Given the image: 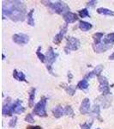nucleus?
I'll use <instances>...</instances> for the list:
<instances>
[{
  "mask_svg": "<svg viewBox=\"0 0 114 129\" xmlns=\"http://www.w3.org/2000/svg\"><path fill=\"white\" fill-rule=\"evenodd\" d=\"M43 5L49 8L51 10H52L54 13L59 15H65V13L70 11V7L65 2L58 1V2H51V1H41Z\"/></svg>",
  "mask_w": 114,
  "mask_h": 129,
  "instance_id": "nucleus-2",
  "label": "nucleus"
},
{
  "mask_svg": "<svg viewBox=\"0 0 114 129\" xmlns=\"http://www.w3.org/2000/svg\"><path fill=\"white\" fill-rule=\"evenodd\" d=\"M34 9H32L27 15V17H28V24L30 25V26H34V19L33 17V15H34Z\"/></svg>",
  "mask_w": 114,
  "mask_h": 129,
  "instance_id": "nucleus-24",
  "label": "nucleus"
},
{
  "mask_svg": "<svg viewBox=\"0 0 114 129\" xmlns=\"http://www.w3.org/2000/svg\"><path fill=\"white\" fill-rule=\"evenodd\" d=\"M46 103H47L46 97L45 96L41 97L40 101L34 105V108L33 109V114L37 116H40V117H46L47 113H46V109H45Z\"/></svg>",
  "mask_w": 114,
  "mask_h": 129,
  "instance_id": "nucleus-3",
  "label": "nucleus"
},
{
  "mask_svg": "<svg viewBox=\"0 0 114 129\" xmlns=\"http://www.w3.org/2000/svg\"><path fill=\"white\" fill-rule=\"evenodd\" d=\"M92 125H93V121L91 122H85L83 124H81V129H91L92 127Z\"/></svg>",
  "mask_w": 114,
  "mask_h": 129,
  "instance_id": "nucleus-29",
  "label": "nucleus"
},
{
  "mask_svg": "<svg viewBox=\"0 0 114 129\" xmlns=\"http://www.w3.org/2000/svg\"><path fill=\"white\" fill-rule=\"evenodd\" d=\"M103 70H104V66H103L102 64H99V66H97L93 71H91V72H88L87 75H85L84 79L88 80L92 78H94V77H99Z\"/></svg>",
  "mask_w": 114,
  "mask_h": 129,
  "instance_id": "nucleus-9",
  "label": "nucleus"
},
{
  "mask_svg": "<svg viewBox=\"0 0 114 129\" xmlns=\"http://www.w3.org/2000/svg\"><path fill=\"white\" fill-rule=\"evenodd\" d=\"M2 57H3V59H5V54L2 55Z\"/></svg>",
  "mask_w": 114,
  "mask_h": 129,
  "instance_id": "nucleus-36",
  "label": "nucleus"
},
{
  "mask_svg": "<svg viewBox=\"0 0 114 129\" xmlns=\"http://www.w3.org/2000/svg\"><path fill=\"white\" fill-rule=\"evenodd\" d=\"M88 86H89V84H88V80L84 79V78L82 80H81L77 84V85H76V87L80 89H86L88 88Z\"/></svg>",
  "mask_w": 114,
  "mask_h": 129,
  "instance_id": "nucleus-25",
  "label": "nucleus"
},
{
  "mask_svg": "<svg viewBox=\"0 0 114 129\" xmlns=\"http://www.w3.org/2000/svg\"><path fill=\"white\" fill-rule=\"evenodd\" d=\"M80 41L77 38L73 36L67 37V44L65 47V52L69 53L70 51H76L80 47Z\"/></svg>",
  "mask_w": 114,
  "mask_h": 129,
  "instance_id": "nucleus-5",
  "label": "nucleus"
},
{
  "mask_svg": "<svg viewBox=\"0 0 114 129\" xmlns=\"http://www.w3.org/2000/svg\"><path fill=\"white\" fill-rule=\"evenodd\" d=\"M111 47H112V45H107L103 42H101L100 44H98V45L93 44V49H94V51L97 53H105V52H106L107 50L111 48Z\"/></svg>",
  "mask_w": 114,
  "mask_h": 129,
  "instance_id": "nucleus-11",
  "label": "nucleus"
},
{
  "mask_svg": "<svg viewBox=\"0 0 114 129\" xmlns=\"http://www.w3.org/2000/svg\"><path fill=\"white\" fill-rule=\"evenodd\" d=\"M103 36H104V33H103V32H98V33H95V34H94V35H93V39H94V45L100 44Z\"/></svg>",
  "mask_w": 114,
  "mask_h": 129,
  "instance_id": "nucleus-21",
  "label": "nucleus"
},
{
  "mask_svg": "<svg viewBox=\"0 0 114 129\" xmlns=\"http://www.w3.org/2000/svg\"><path fill=\"white\" fill-rule=\"evenodd\" d=\"M25 121L27 122H29V123H34V119L33 117V114H28L25 117Z\"/></svg>",
  "mask_w": 114,
  "mask_h": 129,
  "instance_id": "nucleus-31",
  "label": "nucleus"
},
{
  "mask_svg": "<svg viewBox=\"0 0 114 129\" xmlns=\"http://www.w3.org/2000/svg\"><path fill=\"white\" fill-rule=\"evenodd\" d=\"M80 113L82 114H87L90 111V100L88 98H85L82 100L80 107Z\"/></svg>",
  "mask_w": 114,
  "mask_h": 129,
  "instance_id": "nucleus-13",
  "label": "nucleus"
},
{
  "mask_svg": "<svg viewBox=\"0 0 114 129\" xmlns=\"http://www.w3.org/2000/svg\"><path fill=\"white\" fill-rule=\"evenodd\" d=\"M22 102L20 99L16 100L12 104V111L13 114H22L25 111L24 107L22 104Z\"/></svg>",
  "mask_w": 114,
  "mask_h": 129,
  "instance_id": "nucleus-12",
  "label": "nucleus"
},
{
  "mask_svg": "<svg viewBox=\"0 0 114 129\" xmlns=\"http://www.w3.org/2000/svg\"><path fill=\"white\" fill-rule=\"evenodd\" d=\"M73 78V76H72V74H71V72H69V73H68V78H69V81L71 80V78Z\"/></svg>",
  "mask_w": 114,
  "mask_h": 129,
  "instance_id": "nucleus-34",
  "label": "nucleus"
},
{
  "mask_svg": "<svg viewBox=\"0 0 114 129\" xmlns=\"http://www.w3.org/2000/svg\"><path fill=\"white\" fill-rule=\"evenodd\" d=\"M103 43L107 45H111L114 43V33H111V34L106 35L103 39Z\"/></svg>",
  "mask_w": 114,
  "mask_h": 129,
  "instance_id": "nucleus-23",
  "label": "nucleus"
},
{
  "mask_svg": "<svg viewBox=\"0 0 114 129\" xmlns=\"http://www.w3.org/2000/svg\"><path fill=\"white\" fill-rule=\"evenodd\" d=\"M99 86V90L103 94V95H107L110 93V84L108 83L107 78L104 76H99L98 77Z\"/></svg>",
  "mask_w": 114,
  "mask_h": 129,
  "instance_id": "nucleus-6",
  "label": "nucleus"
},
{
  "mask_svg": "<svg viewBox=\"0 0 114 129\" xmlns=\"http://www.w3.org/2000/svg\"><path fill=\"white\" fill-rule=\"evenodd\" d=\"M67 30H68V24H65V26L61 28V30L59 31V34H57L54 36L53 41H52L53 43H55L56 45H59L60 43H61V41H63V39H64V37H65Z\"/></svg>",
  "mask_w": 114,
  "mask_h": 129,
  "instance_id": "nucleus-10",
  "label": "nucleus"
},
{
  "mask_svg": "<svg viewBox=\"0 0 114 129\" xmlns=\"http://www.w3.org/2000/svg\"><path fill=\"white\" fill-rule=\"evenodd\" d=\"M63 17H64V20L65 21V22L67 24L76 22V21H78V18H79L77 16V14L73 13V12H70V11L65 13V15L63 16Z\"/></svg>",
  "mask_w": 114,
  "mask_h": 129,
  "instance_id": "nucleus-14",
  "label": "nucleus"
},
{
  "mask_svg": "<svg viewBox=\"0 0 114 129\" xmlns=\"http://www.w3.org/2000/svg\"><path fill=\"white\" fill-rule=\"evenodd\" d=\"M27 129H42L40 126H28Z\"/></svg>",
  "mask_w": 114,
  "mask_h": 129,
  "instance_id": "nucleus-33",
  "label": "nucleus"
},
{
  "mask_svg": "<svg viewBox=\"0 0 114 129\" xmlns=\"http://www.w3.org/2000/svg\"><path fill=\"white\" fill-rule=\"evenodd\" d=\"M16 122H17V117H16V116H14V117L9 121V126L11 128L15 127L16 125Z\"/></svg>",
  "mask_w": 114,
  "mask_h": 129,
  "instance_id": "nucleus-30",
  "label": "nucleus"
},
{
  "mask_svg": "<svg viewBox=\"0 0 114 129\" xmlns=\"http://www.w3.org/2000/svg\"><path fill=\"white\" fill-rule=\"evenodd\" d=\"M97 4V1H94V0H92V1H88V6H89V7H92V6L95 5Z\"/></svg>",
  "mask_w": 114,
  "mask_h": 129,
  "instance_id": "nucleus-32",
  "label": "nucleus"
},
{
  "mask_svg": "<svg viewBox=\"0 0 114 129\" xmlns=\"http://www.w3.org/2000/svg\"><path fill=\"white\" fill-rule=\"evenodd\" d=\"M59 57V53H55L52 47H49L45 54V63H46V69L48 72L51 75H55L52 71V64Z\"/></svg>",
  "mask_w": 114,
  "mask_h": 129,
  "instance_id": "nucleus-4",
  "label": "nucleus"
},
{
  "mask_svg": "<svg viewBox=\"0 0 114 129\" xmlns=\"http://www.w3.org/2000/svg\"><path fill=\"white\" fill-rule=\"evenodd\" d=\"M97 12L100 15H104V16H114V11L111 10L106 8H98L97 9Z\"/></svg>",
  "mask_w": 114,
  "mask_h": 129,
  "instance_id": "nucleus-20",
  "label": "nucleus"
},
{
  "mask_svg": "<svg viewBox=\"0 0 114 129\" xmlns=\"http://www.w3.org/2000/svg\"><path fill=\"white\" fill-rule=\"evenodd\" d=\"M92 114L96 119H98L99 120V121H103L102 118L100 117V107H99V104H95L94 106L93 110H92Z\"/></svg>",
  "mask_w": 114,
  "mask_h": 129,
  "instance_id": "nucleus-18",
  "label": "nucleus"
},
{
  "mask_svg": "<svg viewBox=\"0 0 114 129\" xmlns=\"http://www.w3.org/2000/svg\"><path fill=\"white\" fill-rule=\"evenodd\" d=\"M40 49H41V47H39L38 49H37V52H36V55L38 57V59L40 60L41 63H45V55L43 54L42 53H40Z\"/></svg>",
  "mask_w": 114,
  "mask_h": 129,
  "instance_id": "nucleus-27",
  "label": "nucleus"
},
{
  "mask_svg": "<svg viewBox=\"0 0 114 129\" xmlns=\"http://www.w3.org/2000/svg\"><path fill=\"white\" fill-rule=\"evenodd\" d=\"M13 78L17 81H22V82H28L26 80V76L22 72H18L17 70L13 71Z\"/></svg>",
  "mask_w": 114,
  "mask_h": 129,
  "instance_id": "nucleus-16",
  "label": "nucleus"
},
{
  "mask_svg": "<svg viewBox=\"0 0 114 129\" xmlns=\"http://www.w3.org/2000/svg\"><path fill=\"white\" fill-rule=\"evenodd\" d=\"M97 129H99V128H97Z\"/></svg>",
  "mask_w": 114,
  "mask_h": 129,
  "instance_id": "nucleus-37",
  "label": "nucleus"
},
{
  "mask_svg": "<svg viewBox=\"0 0 114 129\" xmlns=\"http://www.w3.org/2000/svg\"><path fill=\"white\" fill-rule=\"evenodd\" d=\"M35 91H36V89H35V88H32L30 89L29 98H28V106H29L30 108H33V107H34V105Z\"/></svg>",
  "mask_w": 114,
  "mask_h": 129,
  "instance_id": "nucleus-22",
  "label": "nucleus"
},
{
  "mask_svg": "<svg viewBox=\"0 0 114 129\" xmlns=\"http://www.w3.org/2000/svg\"><path fill=\"white\" fill-rule=\"evenodd\" d=\"M65 115L70 116V117H74V110L71 108V106H65Z\"/></svg>",
  "mask_w": 114,
  "mask_h": 129,
  "instance_id": "nucleus-26",
  "label": "nucleus"
},
{
  "mask_svg": "<svg viewBox=\"0 0 114 129\" xmlns=\"http://www.w3.org/2000/svg\"><path fill=\"white\" fill-rule=\"evenodd\" d=\"M109 59L110 60H114V53L111 56H109Z\"/></svg>",
  "mask_w": 114,
  "mask_h": 129,
  "instance_id": "nucleus-35",
  "label": "nucleus"
},
{
  "mask_svg": "<svg viewBox=\"0 0 114 129\" xmlns=\"http://www.w3.org/2000/svg\"><path fill=\"white\" fill-rule=\"evenodd\" d=\"M12 104H13V103H12V101H11V98H10V97H7L3 104V109H2L3 115L11 116L12 114H13V111H12Z\"/></svg>",
  "mask_w": 114,
  "mask_h": 129,
  "instance_id": "nucleus-7",
  "label": "nucleus"
},
{
  "mask_svg": "<svg viewBox=\"0 0 114 129\" xmlns=\"http://www.w3.org/2000/svg\"><path fill=\"white\" fill-rule=\"evenodd\" d=\"M51 112H52L53 116L55 118H57V119H59L63 115H65V108H63L61 105H58L52 109Z\"/></svg>",
  "mask_w": 114,
  "mask_h": 129,
  "instance_id": "nucleus-15",
  "label": "nucleus"
},
{
  "mask_svg": "<svg viewBox=\"0 0 114 129\" xmlns=\"http://www.w3.org/2000/svg\"><path fill=\"white\" fill-rule=\"evenodd\" d=\"M92 28H93V25L91 23H89V22H85V21H81V22H79V28L82 31L86 32V31L90 30Z\"/></svg>",
  "mask_w": 114,
  "mask_h": 129,
  "instance_id": "nucleus-19",
  "label": "nucleus"
},
{
  "mask_svg": "<svg viewBox=\"0 0 114 129\" xmlns=\"http://www.w3.org/2000/svg\"><path fill=\"white\" fill-rule=\"evenodd\" d=\"M78 15L80 16V17H82V18L88 17V16H89V12H88V9H82V10H81L80 11H79V13H78Z\"/></svg>",
  "mask_w": 114,
  "mask_h": 129,
  "instance_id": "nucleus-28",
  "label": "nucleus"
},
{
  "mask_svg": "<svg viewBox=\"0 0 114 129\" xmlns=\"http://www.w3.org/2000/svg\"><path fill=\"white\" fill-rule=\"evenodd\" d=\"M61 87H63L65 89L66 92H67V94H69L70 95H74L75 93H76V88H77V87H75L73 85H67L65 84H62Z\"/></svg>",
  "mask_w": 114,
  "mask_h": 129,
  "instance_id": "nucleus-17",
  "label": "nucleus"
},
{
  "mask_svg": "<svg viewBox=\"0 0 114 129\" xmlns=\"http://www.w3.org/2000/svg\"><path fill=\"white\" fill-rule=\"evenodd\" d=\"M12 40L18 45H26L29 41V36L25 34H16L12 36Z\"/></svg>",
  "mask_w": 114,
  "mask_h": 129,
  "instance_id": "nucleus-8",
  "label": "nucleus"
},
{
  "mask_svg": "<svg viewBox=\"0 0 114 129\" xmlns=\"http://www.w3.org/2000/svg\"><path fill=\"white\" fill-rule=\"evenodd\" d=\"M2 15L3 18H10L13 22H23L27 14V7L23 2L3 1L2 5Z\"/></svg>",
  "mask_w": 114,
  "mask_h": 129,
  "instance_id": "nucleus-1",
  "label": "nucleus"
}]
</instances>
